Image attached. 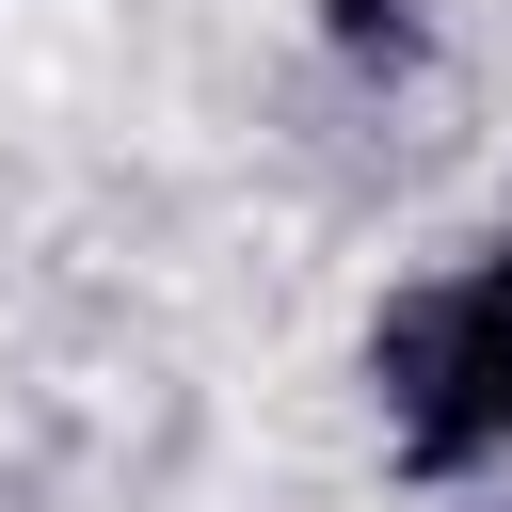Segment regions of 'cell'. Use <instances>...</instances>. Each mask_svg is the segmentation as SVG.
Listing matches in <instances>:
<instances>
[{
  "mask_svg": "<svg viewBox=\"0 0 512 512\" xmlns=\"http://www.w3.org/2000/svg\"><path fill=\"white\" fill-rule=\"evenodd\" d=\"M368 384H384V432L400 464H496L512 448V240L464 256L448 288H400L384 336H368Z\"/></svg>",
  "mask_w": 512,
  "mask_h": 512,
  "instance_id": "1",
  "label": "cell"
},
{
  "mask_svg": "<svg viewBox=\"0 0 512 512\" xmlns=\"http://www.w3.org/2000/svg\"><path fill=\"white\" fill-rule=\"evenodd\" d=\"M320 16H336V32H352V48H368V32H384V0H320Z\"/></svg>",
  "mask_w": 512,
  "mask_h": 512,
  "instance_id": "2",
  "label": "cell"
}]
</instances>
